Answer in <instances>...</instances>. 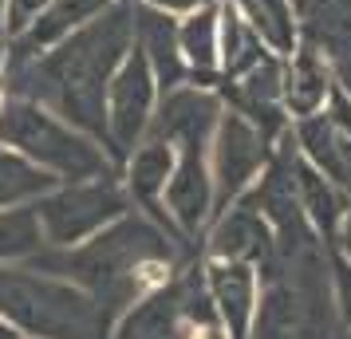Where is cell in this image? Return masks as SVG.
Masks as SVG:
<instances>
[{
  "mask_svg": "<svg viewBox=\"0 0 351 339\" xmlns=\"http://www.w3.org/2000/svg\"><path fill=\"white\" fill-rule=\"evenodd\" d=\"M134 48V4L114 0L91 24L75 28L40 55L8 60L0 71L4 95L32 99L107 150V83Z\"/></svg>",
  "mask_w": 351,
  "mask_h": 339,
  "instance_id": "1",
  "label": "cell"
},
{
  "mask_svg": "<svg viewBox=\"0 0 351 339\" xmlns=\"http://www.w3.org/2000/svg\"><path fill=\"white\" fill-rule=\"evenodd\" d=\"M170 260L174 249L166 241V229L154 225L146 213H123L75 249H44L24 264L67 276L71 284L91 292L107 323H114L134 300L170 280Z\"/></svg>",
  "mask_w": 351,
  "mask_h": 339,
  "instance_id": "2",
  "label": "cell"
},
{
  "mask_svg": "<svg viewBox=\"0 0 351 339\" xmlns=\"http://www.w3.org/2000/svg\"><path fill=\"white\" fill-rule=\"evenodd\" d=\"M221 118V99L182 83L158 99V111L150 123V138L174 146V170L162 194V210L174 221L182 237H190L213 217V178H209V142Z\"/></svg>",
  "mask_w": 351,
  "mask_h": 339,
  "instance_id": "3",
  "label": "cell"
},
{
  "mask_svg": "<svg viewBox=\"0 0 351 339\" xmlns=\"http://www.w3.org/2000/svg\"><path fill=\"white\" fill-rule=\"evenodd\" d=\"M0 316L20 339H107L111 323L91 292L36 264H0Z\"/></svg>",
  "mask_w": 351,
  "mask_h": 339,
  "instance_id": "4",
  "label": "cell"
},
{
  "mask_svg": "<svg viewBox=\"0 0 351 339\" xmlns=\"http://www.w3.org/2000/svg\"><path fill=\"white\" fill-rule=\"evenodd\" d=\"M0 142L20 150L28 162L40 170H48L56 181H87V178H107L119 174L111 154L95 142L91 134L71 127L56 111L40 107L32 99L4 95L0 107Z\"/></svg>",
  "mask_w": 351,
  "mask_h": 339,
  "instance_id": "5",
  "label": "cell"
},
{
  "mask_svg": "<svg viewBox=\"0 0 351 339\" xmlns=\"http://www.w3.org/2000/svg\"><path fill=\"white\" fill-rule=\"evenodd\" d=\"M36 213L48 237V249H75L99 229L130 213V197L119 174L87 181H56L44 197H36Z\"/></svg>",
  "mask_w": 351,
  "mask_h": 339,
  "instance_id": "6",
  "label": "cell"
},
{
  "mask_svg": "<svg viewBox=\"0 0 351 339\" xmlns=\"http://www.w3.org/2000/svg\"><path fill=\"white\" fill-rule=\"evenodd\" d=\"M288 276H272L261 288L249 339H328V300L316 260H296L288 253Z\"/></svg>",
  "mask_w": 351,
  "mask_h": 339,
  "instance_id": "7",
  "label": "cell"
},
{
  "mask_svg": "<svg viewBox=\"0 0 351 339\" xmlns=\"http://www.w3.org/2000/svg\"><path fill=\"white\" fill-rule=\"evenodd\" d=\"M158 79L138 48L127 51V60L114 67L107 83V154L114 166H123L127 154L150 134L154 111H158Z\"/></svg>",
  "mask_w": 351,
  "mask_h": 339,
  "instance_id": "8",
  "label": "cell"
},
{
  "mask_svg": "<svg viewBox=\"0 0 351 339\" xmlns=\"http://www.w3.org/2000/svg\"><path fill=\"white\" fill-rule=\"evenodd\" d=\"M269 166V138L237 111H221L209 142V178H213V217L229 210Z\"/></svg>",
  "mask_w": 351,
  "mask_h": 339,
  "instance_id": "9",
  "label": "cell"
},
{
  "mask_svg": "<svg viewBox=\"0 0 351 339\" xmlns=\"http://www.w3.org/2000/svg\"><path fill=\"white\" fill-rule=\"evenodd\" d=\"M206 292L209 304L221 320L229 339H249L256 316V300H261V268L249 260H217L209 257L206 264Z\"/></svg>",
  "mask_w": 351,
  "mask_h": 339,
  "instance_id": "10",
  "label": "cell"
},
{
  "mask_svg": "<svg viewBox=\"0 0 351 339\" xmlns=\"http://www.w3.org/2000/svg\"><path fill=\"white\" fill-rule=\"evenodd\" d=\"M130 4H134V48L146 55V64L158 79V91L166 95L182 83H190V67L178 48V16L138 4V0H130Z\"/></svg>",
  "mask_w": 351,
  "mask_h": 339,
  "instance_id": "11",
  "label": "cell"
},
{
  "mask_svg": "<svg viewBox=\"0 0 351 339\" xmlns=\"http://www.w3.org/2000/svg\"><path fill=\"white\" fill-rule=\"evenodd\" d=\"M209 257L217 260H249V264H269L272 257V225L245 201H233L229 210L213 217L209 233Z\"/></svg>",
  "mask_w": 351,
  "mask_h": 339,
  "instance_id": "12",
  "label": "cell"
},
{
  "mask_svg": "<svg viewBox=\"0 0 351 339\" xmlns=\"http://www.w3.org/2000/svg\"><path fill=\"white\" fill-rule=\"evenodd\" d=\"M114 0H51L48 8L16 36L8 40V60H28V55H40L48 51L51 44H60L64 36H71L75 28L91 24L95 16H103Z\"/></svg>",
  "mask_w": 351,
  "mask_h": 339,
  "instance_id": "13",
  "label": "cell"
},
{
  "mask_svg": "<svg viewBox=\"0 0 351 339\" xmlns=\"http://www.w3.org/2000/svg\"><path fill=\"white\" fill-rule=\"evenodd\" d=\"M332 67L312 44H296V51L288 55V67L280 75V103L292 118H308L319 114L324 103L332 95Z\"/></svg>",
  "mask_w": 351,
  "mask_h": 339,
  "instance_id": "14",
  "label": "cell"
},
{
  "mask_svg": "<svg viewBox=\"0 0 351 339\" xmlns=\"http://www.w3.org/2000/svg\"><path fill=\"white\" fill-rule=\"evenodd\" d=\"M217 32H221V0L202 4L186 16H178V48L182 60L190 67V83L193 87H206L213 91L221 79V67H217Z\"/></svg>",
  "mask_w": 351,
  "mask_h": 339,
  "instance_id": "15",
  "label": "cell"
},
{
  "mask_svg": "<svg viewBox=\"0 0 351 339\" xmlns=\"http://www.w3.org/2000/svg\"><path fill=\"white\" fill-rule=\"evenodd\" d=\"M182 327V292L178 284L146 292L111 323V339H178Z\"/></svg>",
  "mask_w": 351,
  "mask_h": 339,
  "instance_id": "16",
  "label": "cell"
},
{
  "mask_svg": "<svg viewBox=\"0 0 351 339\" xmlns=\"http://www.w3.org/2000/svg\"><path fill=\"white\" fill-rule=\"evenodd\" d=\"M265 55H276V51L261 40V32L245 20V12L233 0H221V32H217V67H221V79H241Z\"/></svg>",
  "mask_w": 351,
  "mask_h": 339,
  "instance_id": "17",
  "label": "cell"
},
{
  "mask_svg": "<svg viewBox=\"0 0 351 339\" xmlns=\"http://www.w3.org/2000/svg\"><path fill=\"white\" fill-rule=\"evenodd\" d=\"M292 181H296V201H300V213L312 221V225L324 233V237H339V225H343V197L335 190L332 178H324L312 162L292 158Z\"/></svg>",
  "mask_w": 351,
  "mask_h": 339,
  "instance_id": "18",
  "label": "cell"
},
{
  "mask_svg": "<svg viewBox=\"0 0 351 339\" xmlns=\"http://www.w3.org/2000/svg\"><path fill=\"white\" fill-rule=\"evenodd\" d=\"M44 249H48V237L40 225L36 201L0 210V264H24V260L40 257Z\"/></svg>",
  "mask_w": 351,
  "mask_h": 339,
  "instance_id": "19",
  "label": "cell"
},
{
  "mask_svg": "<svg viewBox=\"0 0 351 339\" xmlns=\"http://www.w3.org/2000/svg\"><path fill=\"white\" fill-rule=\"evenodd\" d=\"M56 186L48 170H40L36 162H28L20 150L0 142V210L12 205H28L36 197H44Z\"/></svg>",
  "mask_w": 351,
  "mask_h": 339,
  "instance_id": "20",
  "label": "cell"
},
{
  "mask_svg": "<svg viewBox=\"0 0 351 339\" xmlns=\"http://www.w3.org/2000/svg\"><path fill=\"white\" fill-rule=\"evenodd\" d=\"M296 138H300V158L312 162L324 178L339 181V130L332 127V118L319 111L296 123Z\"/></svg>",
  "mask_w": 351,
  "mask_h": 339,
  "instance_id": "21",
  "label": "cell"
},
{
  "mask_svg": "<svg viewBox=\"0 0 351 339\" xmlns=\"http://www.w3.org/2000/svg\"><path fill=\"white\" fill-rule=\"evenodd\" d=\"M48 4L51 0H8V4H4V40H16Z\"/></svg>",
  "mask_w": 351,
  "mask_h": 339,
  "instance_id": "22",
  "label": "cell"
},
{
  "mask_svg": "<svg viewBox=\"0 0 351 339\" xmlns=\"http://www.w3.org/2000/svg\"><path fill=\"white\" fill-rule=\"evenodd\" d=\"M332 276H335V304H339V316L351 323V260L339 257L332 264Z\"/></svg>",
  "mask_w": 351,
  "mask_h": 339,
  "instance_id": "23",
  "label": "cell"
},
{
  "mask_svg": "<svg viewBox=\"0 0 351 339\" xmlns=\"http://www.w3.org/2000/svg\"><path fill=\"white\" fill-rule=\"evenodd\" d=\"M328 118L343 138H351V99L339 87H332V95H328Z\"/></svg>",
  "mask_w": 351,
  "mask_h": 339,
  "instance_id": "24",
  "label": "cell"
},
{
  "mask_svg": "<svg viewBox=\"0 0 351 339\" xmlns=\"http://www.w3.org/2000/svg\"><path fill=\"white\" fill-rule=\"evenodd\" d=\"M138 4L162 8V12H170V16H186V12H193V8H202V4H213V0H138Z\"/></svg>",
  "mask_w": 351,
  "mask_h": 339,
  "instance_id": "25",
  "label": "cell"
},
{
  "mask_svg": "<svg viewBox=\"0 0 351 339\" xmlns=\"http://www.w3.org/2000/svg\"><path fill=\"white\" fill-rule=\"evenodd\" d=\"M335 79H339L335 87L351 99V60H339V67H335Z\"/></svg>",
  "mask_w": 351,
  "mask_h": 339,
  "instance_id": "26",
  "label": "cell"
},
{
  "mask_svg": "<svg viewBox=\"0 0 351 339\" xmlns=\"http://www.w3.org/2000/svg\"><path fill=\"white\" fill-rule=\"evenodd\" d=\"M339 241H343V253L351 260V213H343V225H339Z\"/></svg>",
  "mask_w": 351,
  "mask_h": 339,
  "instance_id": "27",
  "label": "cell"
},
{
  "mask_svg": "<svg viewBox=\"0 0 351 339\" xmlns=\"http://www.w3.org/2000/svg\"><path fill=\"white\" fill-rule=\"evenodd\" d=\"M0 339H20V336H16V327L4 320V316H0Z\"/></svg>",
  "mask_w": 351,
  "mask_h": 339,
  "instance_id": "28",
  "label": "cell"
},
{
  "mask_svg": "<svg viewBox=\"0 0 351 339\" xmlns=\"http://www.w3.org/2000/svg\"><path fill=\"white\" fill-rule=\"evenodd\" d=\"M4 64H8V40L0 36V71H4Z\"/></svg>",
  "mask_w": 351,
  "mask_h": 339,
  "instance_id": "29",
  "label": "cell"
},
{
  "mask_svg": "<svg viewBox=\"0 0 351 339\" xmlns=\"http://www.w3.org/2000/svg\"><path fill=\"white\" fill-rule=\"evenodd\" d=\"M4 4H8V0H0V36H4Z\"/></svg>",
  "mask_w": 351,
  "mask_h": 339,
  "instance_id": "30",
  "label": "cell"
},
{
  "mask_svg": "<svg viewBox=\"0 0 351 339\" xmlns=\"http://www.w3.org/2000/svg\"><path fill=\"white\" fill-rule=\"evenodd\" d=\"M0 107H4V87H0Z\"/></svg>",
  "mask_w": 351,
  "mask_h": 339,
  "instance_id": "31",
  "label": "cell"
}]
</instances>
